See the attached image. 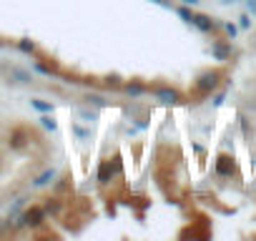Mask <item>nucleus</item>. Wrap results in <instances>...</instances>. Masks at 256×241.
<instances>
[{"label":"nucleus","mask_w":256,"mask_h":241,"mask_svg":"<svg viewBox=\"0 0 256 241\" xmlns=\"http://www.w3.org/2000/svg\"><path fill=\"white\" fill-rule=\"evenodd\" d=\"M184 6H198V0H181Z\"/></svg>","instance_id":"27"},{"label":"nucleus","mask_w":256,"mask_h":241,"mask_svg":"<svg viewBox=\"0 0 256 241\" xmlns=\"http://www.w3.org/2000/svg\"><path fill=\"white\" fill-rule=\"evenodd\" d=\"M46 208L43 206H30V208H26V226H30V228H40L43 224H46Z\"/></svg>","instance_id":"3"},{"label":"nucleus","mask_w":256,"mask_h":241,"mask_svg":"<svg viewBox=\"0 0 256 241\" xmlns=\"http://www.w3.org/2000/svg\"><path fill=\"white\" fill-rule=\"evenodd\" d=\"M43 208H46V214H60V206L56 204V198H48V204Z\"/></svg>","instance_id":"18"},{"label":"nucleus","mask_w":256,"mask_h":241,"mask_svg":"<svg viewBox=\"0 0 256 241\" xmlns=\"http://www.w3.org/2000/svg\"><path fill=\"white\" fill-rule=\"evenodd\" d=\"M40 126H43L46 131H50V134L58 131V124H56V118H53L50 113H43V116H40Z\"/></svg>","instance_id":"12"},{"label":"nucleus","mask_w":256,"mask_h":241,"mask_svg":"<svg viewBox=\"0 0 256 241\" xmlns=\"http://www.w3.org/2000/svg\"><path fill=\"white\" fill-rule=\"evenodd\" d=\"M73 136H76L78 141H90V138H93V131L86 128V126H80V124H73Z\"/></svg>","instance_id":"10"},{"label":"nucleus","mask_w":256,"mask_h":241,"mask_svg":"<svg viewBox=\"0 0 256 241\" xmlns=\"http://www.w3.org/2000/svg\"><path fill=\"white\" fill-rule=\"evenodd\" d=\"M13 228H10V221L8 218H0V236H8Z\"/></svg>","instance_id":"19"},{"label":"nucleus","mask_w":256,"mask_h":241,"mask_svg":"<svg viewBox=\"0 0 256 241\" xmlns=\"http://www.w3.org/2000/svg\"><path fill=\"white\" fill-rule=\"evenodd\" d=\"M224 30H226V36H228V38H236V33H238V28H236L234 23H226V26H224Z\"/></svg>","instance_id":"22"},{"label":"nucleus","mask_w":256,"mask_h":241,"mask_svg":"<svg viewBox=\"0 0 256 241\" xmlns=\"http://www.w3.org/2000/svg\"><path fill=\"white\" fill-rule=\"evenodd\" d=\"M191 26H196L201 33H214V30L218 28V26H216V20H214L211 16H206V13H194Z\"/></svg>","instance_id":"5"},{"label":"nucleus","mask_w":256,"mask_h":241,"mask_svg":"<svg viewBox=\"0 0 256 241\" xmlns=\"http://www.w3.org/2000/svg\"><path fill=\"white\" fill-rule=\"evenodd\" d=\"M120 80H123V78H118L116 73H110V76H106V83H108V86H120Z\"/></svg>","instance_id":"23"},{"label":"nucleus","mask_w":256,"mask_h":241,"mask_svg":"<svg viewBox=\"0 0 256 241\" xmlns=\"http://www.w3.org/2000/svg\"><path fill=\"white\" fill-rule=\"evenodd\" d=\"M238 28H241V30H246V28H251V16H246V13H244V16L238 18Z\"/></svg>","instance_id":"20"},{"label":"nucleus","mask_w":256,"mask_h":241,"mask_svg":"<svg viewBox=\"0 0 256 241\" xmlns=\"http://www.w3.org/2000/svg\"><path fill=\"white\" fill-rule=\"evenodd\" d=\"M224 6H234V3H238V0H221Z\"/></svg>","instance_id":"28"},{"label":"nucleus","mask_w":256,"mask_h":241,"mask_svg":"<svg viewBox=\"0 0 256 241\" xmlns=\"http://www.w3.org/2000/svg\"><path fill=\"white\" fill-rule=\"evenodd\" d=\"M30 106H33L38 113H53V110H56V106H53V103L40 100V98H33V100H30Z\"/></svg>","instance_id":"11"},{"label":"nucleus","mask_w":256,"mask_h":241,"mask_svg":"<svg viewBox=\"0 0 256 241\" xmlns=\"http://www.w3.org/2000/svg\"><path fill=\"white\" fill-rule=\"evenodd\" d=\"M231 53H234V48H231L228 40H216V43L211 46V56H214L216 60H228Z\"/></svg>","instance_id":"6"},{"label":"nucleus","mask_w":256,"mask_h":241,"mask_svg":"<svg viewBox=\"0 0 256 241\" xmlns=\"http://www.w3.org/2000/svg\"><path fill=\"white\" fill-rule=\"evenodd\" d=\"M56 191H58V194H60V191H68V181H66V178H63V181H58Z\"/></svg>","instance_id":"24"},{"label":"nucleus","mask_w":256,"mask_h":241,"mask_svg":"<svg viewBox=\"0 0 256 241\" xmlns=\"http://www.w3.org/2000/svg\"><path fill=\"white\" fill-rule=\"evenodd\" d=\"M176 13H178V18H181V20H186V23H191V20H194V10H191L188 6H178V8H176Z\"/></svg>","instance_id":"14"},{"label":"nucleus","mask_w":256,"mask_h":241,"mask_svg":"<svg viewBox=\"0 0 256 241\" xmlns=\"http://www.w3.org/2000/svg\"><path fill=\"white\" fill-rule=\"evenodd\" d=\"M216 174H218L221 178H231V176L236 174V164H234V158L226 156V154H221V156L216 158Z\"/></svg>","instance_id":"4"},{"label":"nucleus","mask_w":256,"mask_h":241,"mask_svg":"<svg viewBox=\"0 0 256 241\" xmlns=\"http://www.w3.org/2000/svg\"><path fill=\"white\" fill-rule=\"evenodd\" d=\"M10 146H13V148H23V146H26V134H13Z\"/></svg>","instance_id":"16"},{"label":"nucleus","mask_w":256,"mask_h":241,"mask_svg":"<svg viewBox=\"0 0 256 241\" xmlns=\"http://www.w3.org/2000/svg\"><path fill=\"white\" fill-rule=\"evenodd\" d=\"M56 178V168H46L40 176H36V181H33V186L36 188H43V186H48L50 181Z\"/></svg>","instance_id":"8"},{"label":"nucleus","mask_w":256,"mask_h":241,"mask_svg":"<svg viewBox=\"0 0 256 241\" xmlns=\"http://www.w3.org/2000/svg\"><path fill=\"white\" fill-rule=\"evenodd\" d=\"M151 3H158V6H166V0H151Z\"/></svg>","instance_id":"29"},{"label":"nucleus","mask_w":256,"mask_h":241,"mask_svg":"<svg viewBox=\"0 0 256 241\" xmlns=\"http://www.w3.org/2000/svg\"><path fill=\"white\" fill-rule=\"evenodd\" d=\"M221 103H224V93H218V96L214 98V106H221Z\"/></svg>","instance_id":"26"},{"label":"nucleus","mask_w":256,"mask_h":241,"mask_svg":"<svg viewBox=\"0 0 256 241\" xmlns=\"http://www.w3.org/2000/svg\"><path fill=\"white\" fill-rule=\"evenodd\" d=\"M154 96H156L161 103H168V106H178V103H184L181 90H176L174 86H156V88H154Z\"/></svg>","instance_id":"2"},{"label":"nucleus","mask_w":256,"mask_h":241,"mask_svg":"<svg viewBox=\"0 0 256 241\" xmlns=\"http://www.w3.org/2000/svg\"><path fill=\"white\" fill-rule=\"evenodd\" d=\"M10 228L16 231V228H23L26 226V211H18V208H13V214H10Z\"/></svg>","instance_id":"9"},{"label":"nucleus","mask_w":256,"mask_h":241,"mask_svg":"<svg viewBox=\"0 0 256 241\" xmlns=\"http://www.w3.org/2000/svg\"><path fill=\"white\" fill-rule=\"evenodd\" d=\"M246 6H248L251 16H256V0H246Z\"/></svg>","instance_id":"25"},{"label":"nucleus","mask_w":256,"mask_h":241,"mask_svg":"<svg viewBox=\"0 0 256 241\" xmlns=\"http://www.w3.org/2000/svg\"><path fill=\"white\" fill-rule=\"evenodd\" d=\"M36 70L43 73V76H56V70H53L48 63H43V60H36Z\"/></svg>","instance_id":"15"},{"label":"nucleus","mask_w":256,"mask_h":241,"mask_svg":"<svg viewBox=\"0 0 256 241\" xmlns=\"http://www.w3.org/2000/svg\"><path fill=\"white\" fill-rule=\"evenodd\" d=\"M16 48H18L20 53H36V43H33L30 38H20V40L16 43Z\"/></svg>","instance_id":"13"},{"label":"nucleus","mask_w":256,"mask_h":241,"mask_svg":"<svg viewBox=\"0 0 256 241\" xmlns=\"http://www.w3.org/2000/svg\"><path fill=\"white\" fill-rule=\"evenodd\" d=\"M218 83H221V70H216V68H214V70H204V73L198 76V80H196V93L206 96V93L216 90Z\"/></svg>","instance_id":"1"},{"label":"nucleus","mask_w":256,"mask_h":241,"mask_svg":"<svg viewBox=\"0 0 256 241\" xmlns=\"http://www.w3.org/2000/svg\"><path fill=\"white\" fill-rule=\"evenodd\" d=\"M120 88H123V93H126V96H131V98H138V96H144V93L148 90V88H146V83H141V80H126Z\"/></svg>","instance_id":"7"},{"label":"nucleus","mask_w":256,"mask_h":241,"mask_svg":"<svg viewBox=\"0 0 256 241\" xmlns=\"http://www.w3.org/2000/svg\"><path fill=\"white\" fill-rule=\"evenodd\" d=\"M86 100H90L93 106H100V108L106 106V98L103 96H86Z\"/></svg>","instance_id":"21"},{"label":"nucleus","mask_w":256,"mask_h":241,"mask_svg":"<svg viewBox=\"0 0 256 241\" xmlns=\"http://www.w3.org/2000/svg\"><path fill=\"white\" fill-rule=\"evenodd\" d=\"M13 78H16L18 83H30V76H28L26 70H18V68L13 70Z\"/></svg>","instance_id":"17"}]
</instances>
